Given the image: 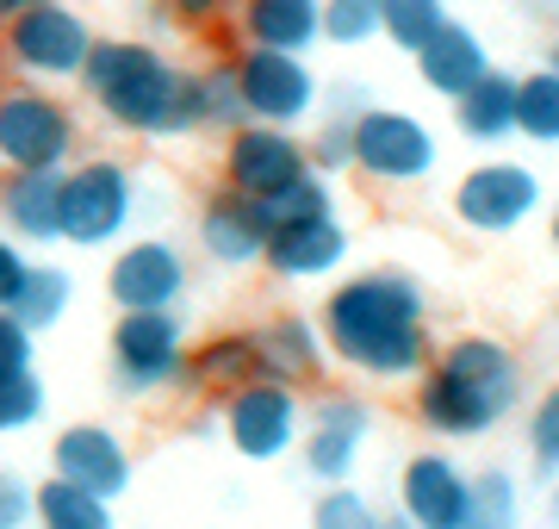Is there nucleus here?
Returning a JSON list of instances; mask_svg holds the SVG:
<instances>
[{
    "mask_svg": "<svg viewBox=\"0 0 559 529\" xmlns=\"http://www.w3.org/2000/svg\"><path fill=\"white\" fill-rule=\"evenodd\" d=\"M318 325L330 355L373 387H417V374L436 355L429 293L404 268H360V274L336 281Z\"/></svg>",
    "mask_w": 559,
    "mask_h": 529,
    "instance_id": "obj_1",
    "label": "nucleus"
},
{
    "mask_svg": "<svg viewBox=\"0 0 559 529\" xmlns=\"http://www.w3.org/2000/svg\"><path fill=\"white\" fill-rule=\"evenodd\" d=\"M81 94L112 131H131V138L205 131L200 69H180L168 50L143 38H94V57L81 69Z\"/></svg>",
    "mask_w": 559,
    "mask_h": 529,
    "instance_id": "obj_2",
    "label": "nucleus"
},
{
    "mask_svg": "<svg viewBox=\"0 0 559 529\" xmlns=\"http://www.w3.org/2000/svg\"><path fill=\"white\" fill-rule=\"evenodd\" d=\"M417 424L441 443H473L522 405V362L491 330H466L436 343L429 367L417 374Z\"/></svg>",
    "mask_w": 559,
    "mask_h": 529,
    "instance_id": "obj_3",
    "label": "nucleus"
},
{
    "mask_svg": "<svg viewBox=\"0 0 559 529\" xmlns=\"http://www.w3.org/2000/svg\"><path fill=\"white\" fill-rule=\"evenodd\" d=\"M138 168L119 163V156H75L62 168V193H57V212H62V244L69 249H112L131 237L138 224Z\"/></svg>",
    "mask_w": 559,
    "mask_h": 529,
    "instance_id": "obj_4",
    "label": "nucleus"
},
{
    "mask_svg": "<svg viewBox=\"0 0 559 529\" xmlns=\"http://www.w3.org/2000/svg\"><path fill=\"white\" fill-rule=\"evenodd\" d=\"M75 156H81V119L62 94H50L44 82L0 87V175H13V168L62 175Z\"/></svg>",
    "mask_w": 559,
    "mask_h": 529,
    "instance_id": "obj_5",
    "label": "nucleus"
},
{
    "mask_svg": "<svg viewBox=\"0 0 559 529\" xmlns=\"http://www.w3.org/2000/svg\"><path fill=\"white\" fill-rule=\"evenodd\" d=\"M94 57V25L81 20L69 0H25L13 20L0 25V62L20 82H81Z\"/></svg>",
    "mask_w": 559,
    "mask_h": 529,
    "instance_id": "obj_6",
    "label": "nucleus"
},
{
    "mask_svg": "<svg viewBox=\"0 0 559 529\" xmlns=\"http://www.w3.org/2000/svg\"><path fill=\"white\" fill-rule=\"evenodd\" d=\"M187 311H119V325L106 337L112 387L124 399H162L187 380Z\"/></svg>",
    "mask_w": 559,
    "mask_h": 529,
    "instance_id": "obj_7",
    "label": "nucleus"
},
{
    "mask_svg": "<svg viewBox=\"0 0 559 529\" xmlns=\"http://www.w3.org/2000/svg\"><path fill=\"white\" fill-rule=\"evenodd\" d=\"M299 436H305V399L293 380L255 374L237 392H224V443H230V455L255 461V468H274L286 455H299Z\"/></svg>",
    "mask_w": 559,
    "mask_h": 529,
    "instance_id": "obj_8",
    "label": "nucleus"
},
{
    "mask_svg": "<svg viewBox=\"0 0 559 529\" xmlns=\"http://www.w3.org/2000/svg\"><path fill=\"white\" fill-rule=\"evenodd\" d=\"M448 205H454L460 231H473V237H510V231H522L547 205V181H540V168L516 163V156H491V163H473L460 175Z\"/></svg>",
    "mask_w": 559,
    "mask_h": 529,
    "instance_id": "obj_9",
    "label": "nucleus"
},
{
    "mask_svg": "<svg viewBox=\"0 0 559 529\" xmlns=\"http://www.w3.org/2000/svg\"><path fill=\"white\" fill-rule=\"evenodd\" d=\"M355 168L380 187H417L441 168V138L436 125H423L404 106L367 101L355 119Z\"/></svg>",
    "mask_w": 559,
    "mask_h": 529,
    "instance_id": "obj_10",
    "label": "nucleus"
},
{
    "mask_svg": "<svg viewBox=\"0 0 559 529\" xmlns=\"http://www.w3.org/2000/svg\"><path fill=\"white\" fill-rule=\"evenodd\" d=\"M237 94H242V113L261 125H293L299 131L311 113H318V75L299 50H267V44H242L237 57Z\"/></svg>",
    "mask_w": 559,
    "mask_h": 529,
    "instance_id": "obj_11",
    "label": "nucleus"
},
{
    "mask_svg": "<svg viewBox=\"0 0 559 529\" xmlns=\"http://www.w3.org/2000/svg\"><path fill=\"white\" fill-rule=\"evenodd\" d=\"M193 286V262L175 237H131L106 262V299L119 311H180Z\"/></svg>",
    "mask_w": 559,
    "mask_h": 529,
    "instance_id": "obj_12",
    "label": "nucleus"
},
{
    "mask_svg": "<svg viewBox=\"0 0 559 529\" xmlns=\"http://www.w3.org/2000/svg\"><path fill=\"white\" fill-rule=\"evenodd\" d=\"M373 405L360 392H330L305 411V436H299V461L318 486H348L360 468V455L373 443Z\"/></svg>",
    "mask_w": 559,
    "mask_h": 529,
    "instance_id": "obj_13",
    "label": "nucleus"
},
{
    "mask_svg": "<svg viewBox=\"0 0 559 529\" xmlns=\"http://www.w3.org/2000/svg\"><path fill=\"white\" fill-rule=\"evenodd\" d=\"M224 187H237L249 200H267L280 193L286 181L311 175V150L293 125H261V119H242L237 131H224Z\"/></svg>",
    "mask_w": 559,
    "mask_h": 529,
    "instance_id": "obj_14",
    "label": "nucleus"
},
{
    "mask_svg": "<svg viewBox=\"0 0 559 529\" xmlns=\"http://www.w3.org/2000/svg\"><path fill=\"white\" fill-rule=\"evenodd\" d=\"M50 473L69 480L81 492H100V498H124L138 480V461L112 424H62L50 443Z\"/></svg>",
    "mask_w": 559,
    "mask_h": 529,
    "instance_id": "obj_15",
    "label": "nucleus"
},
{
    "mask_svg": "<svg viewBox=\"0 0 559 529\" xmlns=\"http://www.w3.org/2000/svg\"><path fill=\"white\" fill-rule=\"evenodd\" d=\"M473 498V473L460 468L448 448H423L399 468V510L417 529H460Z\"/></svg>",
    "mask_w": 559,
    "mask_h": 529,
    "instance_id": "obj_16",
    "label": "nucleus"
},
{
    "mask_svg": "<svg viewBox=\"0 0 559 529\" xmlns=\"http://www.w3.org/2000/svg\"><path fill=\"white\" fill-rule=\"evenodd\" d=\"M193 237H200L205 262H218V268H261L274 231H267V219H261V200H249V193H237V187H218V193L200 205Z\"/></svg>",
    "mask_w": 559,
    "mask_h": 529,
    "instance_id": "obj_17",
    "label": "nucleus"
},
{
    "mask_svg": "<svg viewBox=\"0 0 559 529\" xmlns=\"http://www.w3.org/2000/svg\"><path fill=\"white\" fill-rule=\"evenodd\" d=\"M348 249H355V237H348L342 212H323V219H305V224L274 231L261 268H274L280 281H330V274L348 268Z\"/></svg>",
    "mask_w": 559,
    "mask_h": 529,
    "instance_id": "obj_18",
    "label": "nucleus"
},
{
    "mask_svg": "<svg viewBox=\"0 0 559 529\" xmlns=\"http://www.w3.org/2000/svg\"><path fill=\"white\" fill-rule=\"evenodd\" d=\"M411 62H417L423 87H429V94H441V101H460L466 87H479V75H491V69H498V62H491V44H485L473 25H460V20L441 25V32L423 44Z\"/></svg>",
    "mask_w": 559,
    "mask_h": 529,
    "instance_id": "obj_19",
    "label": "nucleus"
},
{
    "mask_svg": "<svg viewBox=\"0 0 559 529\" xmlns=\"http://www.w3.org/2000/svg\"><path fill=\"white\" fill-rule=\"evenodd\" d=\"M57 193H62V175H32V168L0 175V231L13 244H62Z\"/></svg>",
    "mask_w": 559,
    "mask_h": 529,
    "instance_id": "obj_20",
    "label": "nucleus"
},
{
    "mask_svg": "<svg viewBox=\"0 0 559 529\" xmlns=\"http://www.w3.org/2000/svg\"><path fill=\"white\" fill-rule=\"evenodd\" d=\"M237 32L242 44L311 57L323 44V0H237Z\"/></svg>",
    "mask_w": 559,
    "mask_h": 529,
    "instance_id": "obj_21",
    "label": "nucleus"
},
{
    "mask_svg": "<svg viewBox=\"0 0 559 529\" xmlns=\"http://www.w3.org/2000/svg\"><path fill=\"white\" fill-rule=\"evenodd\" d=\"M255 343H261V374L293 380V387L318 380L323 355H330L323 325H318V318H305V311H280V318H267V325L255 330Z\"/></svg>",
    "mask_w": 559,
    "mask_h": 529,
    "instance_id": "obj_22",
    "label": "nucleus"
},
{
    "mask_svg": "<svg viewBox=\"0 0 559 529\" xmlns=\"http://www.w3.org/2000/svg\"><path fill=\"white\" fill-rule=\"evenodd\" d=\"M261 374V343L255 330H218V337H205V343H193V355H187V380L180 387L187 392H237L242 380H255Z\"/></svg>",
    "mask_w": 559,
    "mask_h": 529,
    "instance_id": "obj_23",
    "label": "nucleus"
},
{
    "mask_svg": "<svg viewBox=\"0 0 559 529\" xmlns=\"http://www.w3.org/2000/svg\"><path fill=\"white\" fill-rule=\"evenodd\" d=\"M454 125L466 143H510L516 138V75H479V87H466L454 101Z\"/></svg>",
    "mask_w": 559,
    "mask_h": 529,
    "instance_id": "obj_24",
    "label": "nucleus"
},
{
    "mask_svg": "<svg viewBox=\"0 0 559 529\" xmlns=\"http://www.w3.org/2000/svg\"><path fill=\"white\" fill-rule=\"evenodd\" d=\"M32 524H38V529H119V524H112V498L81 492V486H69V480H57V473L38 486Z\"/></svg>",
    "mask_w": 559,
    "mask_h": 529,
    "instance_id": "obj_25",
    "label": "nucleus"
},
{
    "mask_svg": "<svg viewBox=\"0 0 559 529\" xmlns=\"http://www.w3.org/2000/svg\"><path fill=\"white\" fill-rule=\"evenodd\" d=\"M516 138L559 150V69L540 62L528 75H516Z\"/></svg>",
    "mask_w": 559,
    "mask_h": 529,
    "instance_id": "obj_26",
    "label": "nucleus"
},
{
    "mask_svg": "<svg viewBox=\"0 0 559 529\" xmlns=\"http://www.w3.org/2000/svg\"><path fill=\"white\" fill-rule=\"evenodd\" d=\"M69 306H75V274L69 268H57V262H32V274H25V286H20V299L7 311H20L25 325L38 330H50V325H62L69 318Z\"/></svg>",
    "mask_w": 559,
    "mask_h": 529,
    "instance_id": "obj_27",
    "label": "nucleus"
},
{
    "mask_svg": "<svg viewBox=\"0 0 559 529\" xmlns=\"http://www.w3.org/2000/svg\"><path fill=\"white\" fill-rule=\"evenodd\" d=\"M460 529H522V480L510 468H479L473 473V498H466V524Z\"/></svg>",
    "mask_w": 559,
    "mask_h": 529,
    "instance_id": "obj_28",
    "label": "nucleus"
},
{
    "mask_svg": "<svg viewBox=\"0 0 559 529\" xmlns=\"http://www.w3.org/2000/svg\"><path fill=\"white\" fill-rule=\"evenodd\" d=\"M448 20H454L448 0H380V38L392 50H404V57H417Z\"/></svg>",
    "mask_w": 559,
    "mask_h": 529,
    "instance_id": "obj_29",
    "label": "nucleus"
},
{
    "mask_svg": "<svg viewBox=\"0 0 559 529\" xmlns=\"http://www.w3.org/2000/svg\"><path fill=\"white\" fill-rule=\"evenodd\" d=\"M323 212H336V187H330V175H299V181H286L280 193H267L261 200V219H267V231H286V224H305V219H323Z\"/></svg>",
    "mask_w": 559,
    "mask_h": 529,
    "instance_id": "obj_30",
    "label": "nucleus"
},
{
    "mask_svg": "<svg viewBox=\"0 0 559 529\" xmlns=\"http://www.w3.org/2000/svg\"><path fill=\"white\" fill-rule=\"evenodd\" d=\"M44 411H50V387H44L38 367L0 374V436H13V430H32Z\"/></svg>",
    "mask_w": 559,
    "mask_h": 529,
    "instance_id": "obj_31",
    "label": "nucleus"
},
{
    "mask_svg": "<svg viewBox=\"0 0 559 529\" xmlns=\"http://www.w3.org/2000/svg\"><path fill=\"white\" fill-rule=\"evenodd\" d=\"M311 529H385V510L355 486H323L311 505Z\"/></svg>",
    "mask_w": 559,
    "mask_h": 529,
    "instance_id": "obj_32",
    "label": "nucleus"
},
{
    "mask_svg": "<svg viewBox=\"0 0 559 529\" xmlns=\"http://www.w3.org/2000/svg\"><path fill=\"white\" fill-rule=\"evenodd\" d=\"M380 38V0H323V44L360 50Z\"/></svg>",
    "mask_w": 559,
    "mask_h": 529,
    "instance_id": "obj_33",
    "label": "nucleus"
},
{
    "mask_svg": "<svg viewBox=\"0 0 559 529\" xmlns=\"http://www.w3.org/2000/svg\"><path fill=\"white\" fill-rule=\"evenodd\" d=\"M200 82H205V131H237L249 119L237 94V62H212V69H200Z\"/></svg>",
    "mask_w": 559,
    "mask_h": 529,
    "instance_id": "obj_34",
    "label": "nucleus"
},
{
    "mask_svg": "<svg viewBox=\"0 0 559 529\" xmlns=\"http://www.w3.org/2000/svg\"><path fill=\"white\" fill-rule=\"evenodd\" d=\"M305 150H311V168L336 181L342 168H355V119H348V113H323L318 138L305 143Z\"/></svg>",
    "mask_w": 559,
    "mask_h": 529,
    "instance_id": "obj_35",
    "label": "nucleus"
},
{
    "mask_svg": "<svg viewBox=\"0 0 559 529\" xmlns=\"http://www.w3.org/2000/svg\"><path fill=\"white\" fill-rule=\"evenodd\" d=\"M528 461H535V473H547V480L559 473V380L540 392L535 411H528Z\"/></svg>",
    "mask_w": 559,
    "mask_h": 529,
    "instance_id": "obj_36",
    "label": "nucleus"
},
{
    "mask_svg": "<svg viewBox=\"0 0 559 529\" xmlns=\"http://www.w3.org/2000/svg\"><path fill=\"white\" fill-rule=\"evenodd\" d=\"M20 367H38V330L0 306V374H20Z\"/></svg>",
    "mask_w": 559,
    "mask_h": 529,
    "instance_id": "obj_37",
    "label": "nucleus"
},
{
    "mask_svg": "<svg viewBox=\"0 0 559 529\" xmlns=\"http://www.w3.org/2000/svg\"><path fill=\"white\" fill-rule=\"evenodd\" d=\"M32 505H38V486L20 480L13 468H0V529H25L32 524Z\"/></svg>",
    "mask_w": 559,
    "mask_h": 529,
    "instance_id": "obj_38",
    "label": "nucleus"
},
{
    "mask_svg": "<svg viewBox=\"0 0 559 529\" xmlns=\"http://www.w3.org/2000/svg\"><path fill=\"white\" fill-rule=\"evenodd\" d=\"M25 274H32V256H25L7 231H0V306H13V299H20Z\"/></svg>",
    "mask_w": 559,
    "mask_h": 529,
    "instance_id": "obj_39",
    "label": "nucleus"
},
{
    "mask_svg": "<svg viewBox=\"0 0 559 529\" xmlns=\"http://www.w3.org/2000/svg\"><path fill=\"white\" fill-rule=\"evenodd\" d=\"M237 0H168V13H175L180 25H212V20H224Z\"/></svg>",
    "mask_w": 559,
    "mask_h": 529,
    "instance_id": "obj_40",
    "label": "nucleus"
},
{
    "mask_svg": "<svg viewBox=\"0 0 559 529\" xmlns=\"http://www.w3.org/2000/svg\"><path fill=\"white\" fill-rule=\"evenodd\" d=\"M547 517H554V529H559V473L547 480Z\"/></svg>",
    "mask_w": 559,
    "mask_h": 529,
    "instance_id": "obj_41",
    "label": "nucleus"
},
{
    "mask_svg": "<svg viewBox=\"0 0 559 529\" xmlns=\"http://www.w3.org/2000/svg\"><path fill=\"white\" fill-rule=\"evenodd\" d=\"M385 529H417V524H411L404 510H385Z\"/></svg>",
    "mask_w": 559,
    "mask_h": 529,
    "instance_id": "obj_42",
    "label": "nucleus"
},
{
    "mask_svg": "<svg viewBox=\"0 0 559 529\" xmlns=\"http://www.w3.org/2000/svg\"><path fill=\"white\" fill-rule=\"evenodd\" d=\"M20 7H25V0H0V25L13 20V13H20Z\"/></svg>",
    "mask_w": 559,
    "mask_h": 529,
    "instance_id": "obj_43",
    "label": "nucleus"
},
{
    "mask_svg": "<svg viewBox=\"0 0 559 529\" xmlns=\"http://www.w3.org/2000/svg\"><path fill=\"white\" fill-rule=\"evenodd\" d=\"M547 231H554V249H559V205H554V224H547Z\"/></svg>",
    "mask_w": 559,
    "mask_h": 529,
    "instance_id": "obj_44",
    "label": "nucleus"
},
{
    "mask_svg": "<svg viewBox=\"0 0 559 529\" xmlns=\"http://www.w3.org/2000/svg\"><path fill=\"white\" fill-rule=\"evenodd\" d=\"M547 62H554V69H559V44H554V57H547Z\"/></svg>",
    "mask_w": 559,
    "mask_h": 529,
    "instance_id": "obj_45",
    "label": "nucleus"
},
{
    "mask_svg": "<svg viewBox=\"0 0 559 529\" xmlns=\"http://www.w3.org/2000/svg\"><path fill=\"white\" fill-rule=\"evenodd\" d=\"M554 325H559V306H554Z\"/></svg>",
    "mask_w": 559,
    "mask_h": 529,
    "instance_id": "obj_46",
    "label": "nucleus"
}]
</instances>
